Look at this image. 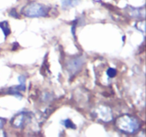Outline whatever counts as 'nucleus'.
Segmentation results:
<instances>
[{"mask_svg":"<svg viewBox=\"0 0 146 137\" xmlns=\"http://www.w3.org/2000/svg\"><path fill=\"white\" fill-rule=\"evenodd\" d=\"M117 128L122 132L128 134H133L139 130L141 123L135 116L125 114L118 117L115 121Z\"/></svg>","mask_w":146,"mask_h":137,"instance_id":"obj_1","label":"nucleus"},{"mask_svg":"<svg viewBox=\"0 0 146 137\" xmlns=\"http://www.w3.org/2000/svg\"><path fill=\"white\" fill-rule=\"evenodd\" d=\"M49 11L48 7L38 2H31L24 6L21 9V13L28 17H47Z\"/></svg>","mask_w":146,"mask_h":137,"instance_id":"obj_2","label":"nucleus"},{"mask_svg":"<svg viewBox=\"0 0 146 137\" xmlns=\"http://www.w3.org/2000/svg\"><path fill=\"white\" fill-rule=\"evenodd\" d=\"M95 115L97 118L104 122H109L113 119V113L111 108L106 106L100 105L95 111Z\"/></svg>","mask_w":146,"mask_h":137,"instance_id":"obj_3","label":"nucleus"},{"mask_svg":"<svg viewBox=\"0 0 146 137\" xmlns=\"http://www.w3.org/2000/svg\"><path fill=\"white\" fill-rule=\"evenodd\" d=\"M84 64V59L82 57H76L72 59L67 63V69L68 71L72 74H76L78 72L79 70H81L83 64Z\"/></svg>","mask_w":146,"mask_h":137,"instance_id":"obj_4","label":"nucleus"},{"mask_svg":"<svg viewBox=\"0 0 146 137\" xmlns=\"http://www.w3.org/2000/svg\"><path fill=\"white\" fill-rule=\"evenodd\" d=\"M29 119V116L27 113H20L14 116V118L11 119V124L14 127L17 128H22L27 123V120Z\"/></svg>","mask_w":146,"mask_h":137,"instance_id":"obj_5","label":"nucleus"},{"mask_svg":"<svg viewBox=\"0 0 146 137\" xmlns=\"http://www.w3.org/2000/svg\"><path fill=\"white\" fill-rule=\"evenodd\" d=\"M0 28L1 29V30L4 32V36L5 37H7V36H9L11 33V31H10V27L9 26L8 22L7 21H2V22H0Z\"/></svg>","mask_w":146,"mask_h":137,"instance_id":"obj_6","label":"nucleus"},{"mask_svg":"<svg viewBox=\"0 0 146 137\" xmlns=\"http://www.w3.org/2000/svg\"><path fill=\"white\" fill-rule=\"evenodd\" d=\"M107 76L110 78H113L116 76L117 74V70L114 68H109L106 71Z\"/></svg>","mask_w":146,"mask_h":137,"instance_id":"obj_7","label":"nucleus"},{"mask_svg":"<svg viewBox=\"0 0 146 137\" xmlns=\"http://www.w3.org/2000/svg\"><path fill=\"white\" fill-rule=\"evenodd\" d=\"M62 124L65 126L66 128H76L75 125L74 123L71 121L70 119H65L62 121Z\"/></svg>","mask_w":146,"mask_h":137,"instance_id":"obj_8","label":"nucleus"},{"mask_svg":"<svg viewBox=\"0 0 146 137\" xmlns=\"http://www.w3.org/2000/svg\"><path fill=\"white\" fill-rule=\"evenodd\" d=\"M9 14L10 16H11V17H14V18H17V17H19L18 14H17V11H16V9H13L11 10Z\"/></svg>","mask_w":146,"mask_h":137,"instance_id":"obj_9","label":"nucleus"},{"mask_svg":"<svg viewBox=\"0 0 146 137\" xmlns=\"http://www.w3.org/2000/svg\"><path fill=\"white\" fill-rule=\"evenodd\" d=\"M3 125H4V122H3L2 120L0 119V129H1V128H2Z\"/></svg>","mask_w":146,"mask_h":137,"instance_id":"obj_10","label":"nucleus"},{"mask_svg":"<svg viewBox=\"0 0 146 137\" xmlns=\"http://www.w3.org/2000/svg\"></svg>","mask_w":146,"mask_h":137,"instance_id":"obj_11","label":"nucleus"}]
</instances>
